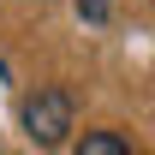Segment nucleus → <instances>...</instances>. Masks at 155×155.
<instances>
[{"label": "nucleus", "instance_id": "obj_3", "mask_svg": "<svg viewBox=\"0 0 155 155\" xmlns=\"http://www.w3.org/2000/svg\"><path fill=\"white\" fill-rule=\"evenodd\" d=\"M78 18L84 24H107L114 18V0H78Z\"/></svg>", "mask_w": 155, "mask_h": 155}, {"label": "nucleus", "instance_id": "obj_1", "mask_svg": "<svg viewBox=\"0 0 155 155\" xmlns=\"http://www.w3.org/2000/svg\"><path fill=\"white\" fill-rule=\"evenodd\" d=\"M72 90H60V84H48V90H36V96H24V131L36 137L42 149H54L60 137L72 131Z\"/></svg>", "mask_w": 155, "mask_h": 155}, {"label": "nucleus", "instance_id": "obj_2", "mask_svg": "<svg viewBox=\"0 0 155 155\" xmlns=\"http://www.w3.org/2000/svg\"><path fill=\"white\" fill-rule=\"evenodd\" d=\"M78 155H131V143L119 131H90L84 143H78Z\"/></svg>", "mask_w": 155, "mask_h": 155}]
</instances>
